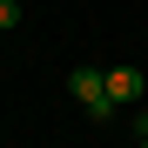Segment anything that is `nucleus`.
I'll use <instances>...</instances> for the list:
<instances>
[{"label":"nucleus","instance_id":"obj_5","mask_svg":"<svg viewBox=\"0 0 148 148\" xmlns=\"http://www.w3.org/2000/svg\"><path fill=\"white\" fill-rule=\"evenodd\" d=\"M141 148H148V141H141Z\"/></svg>","mask_w":148,"mask_h":148},{"label":"nucleus","instance_id":"obj_1","mask_svg":"<svg viewBox=\"0 0 148 148\" xmlns=\"http://www.w3.org/2000/svg\"><path fill=\"white\" fill-rule=\"evenodd\" d=\"M67 94H74L94 121L114 114V101H108V74H101V67H67Z\"/></svg>","mask_w":148,"mask_h":148},{"label":"nucleus","instance_id":"obj_4","mask_svg":"<svg viewBox=\"0 0 148 148\" xmlns=\"http://www.w3.org/2000/svg\"><path fill=\"white\" fill-rule=\"evenodd\" d=\"M141 141H148V108H141Z\"/></svg>","mask_w":148,"mask_h":148},{"label":"nucleus","instance_id":"obj_2","mask_svg":"<svg viewBox=\"0 0 148 148\" xmlns=\"http://www.w3.org/2000/svg\"><path fill=\"white\" fill-rule=\"evenodd\" d=\"M101 74H108V101L114 108H135L141 94H148L141 88V67H101Z\"/></svg>","mask_w":148,"mask_h":148},{"label":"nucleus","instance_id":"obj_3","mask_svg":"<svg viewBox=\"0 0 148 148\" xmlns=\"http://www.w3.org/2000/svg\"><path fill=\"white\" fill-rule=\"evenodd\" d=\"M20 27V0H0V34H14Z\"/></svg>","mask_w":148,"mask_h":148}]
</instances>
